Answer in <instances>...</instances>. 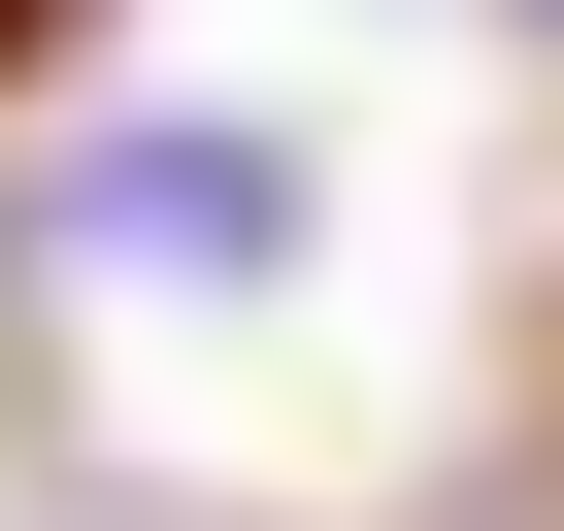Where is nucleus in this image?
<instances>
[{
	"instance_id": "f257e3e1",
	"label": "nucleus",
	"mask_w": 564,
	"mask_h": 531,
	"mask_svg": "<svg viewBox=\"0 0 564 531\" xmlns=\"http://www.w3.org/2000/svg\"><path fill=\"white\" fill-rule=\"evenodd\" d=\"M265 232H300V166H265V133H67V266H166V300H232Z\"/></svg>"
}]
</instances>
